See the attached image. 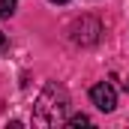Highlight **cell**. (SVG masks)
Wrapping results in <instances>:
<instances>
[{"mask_svg": "<svg viewBox=\"0 0 129 129\" xmlns=\"http://www.w3.org/2000/svg\"><path fill=\"white\" fill-rule=\"evenodd\" d=\"M66 114H69V93L60 84H48L36 99V120L45 126H57L66 120Z\"/></svg>", "mask_w": 129, "mask_h": 129, "instance_id": "cell-1", "label": "cell"}, {"mask_svg": "<svg viewBox=\"0 0 129 129\" xmlns=\"http://www.w3.org/2000/svg\"><path fill=\"white\" fill-rule=\"evenodd\" d=\"M99 33H102V24H99L96 18H90V15H84V18H78L72 24V39L78 45H96Z\"/></svg>", "mask_w": 129, "mask_h": 129, "instance_id": "cell-2", "label": "cell"}, {"mask_svg": "<svg viewBox=\"0 0 129 129\" xmlns=\"http://www.w3.org/2000/svg\"><path fill=\"white\" fill-rule=\"evenodd\" d=\"M90 102L96 105L99 111H105V114H108V111H114V108H117V90H114L108 81H99V84L90 87Z\"/></svg>", "mask_w": 129, "mask_h": 129, "instance_id": "cell-3", "label": "cell"}, {"mask_svg": "<svg viewBox=\"0 0 129 129\" xmlns=\"http://www.w3.org/2000/svg\"><path fill=\"white\" fill-rule=\"evenodd\" d=\"M15 6H18V0H0V18L15 15Z\"/></svg>", "mask_w": 129, "mask_h": 129, "instance_id": "cell-4", "label": "cell"}, {"mask_svg": "<svg viewBox=\"0 0 129 129\" xmlns=\"http://www.w3.org/2000/svg\"><path fill=\"white\" fill-rule=\"evenodd\" d=\"M66 123H69V126H84V123H90V117H87V114H75V117H69Z\"/></svg>", "mask_w": 129, "mask_h": 129, "instance_id": "cell-5", "label": "cell"}, {"mask_svg": "<svg viewBox=\"0 0 129 129\" xmlns=\"http://www.w3.org/2000/svg\"><path fill=\"white\" fill-rule=\"evenodd\" d=\"M6 48H9V42H6V36H3V33H0V54H3V51H6Z\"/></svg>", "mask_w": 129, "mask_h": 129, "instance_id": "cell-6", "label": "cell"}, {"mask_svg": "<svg viewBox=\"0 0 129 129\" xmlns=\"http://www.w3.org/2000/svg\"><path fill=\"white\" fill-rule=\"evenodd\" d=\"M123 90H126V93H129V78H126V81H123Z\"/></svg>", "mask_w": 129, "mask_h": 129, "instance_id": "cell-7", "label": "cell"}, {"mask_svg": "<svg viewBox=\"0 0 129 129\" xmlns=\"http://www.w3.org/2000/svg\"><path fill=\"white\" fill-rule=\"evenodd\" d=\"M51 3H69V0H51Z\"/></svg>", "mask_w": 129, "mask_h": 129, "instance_id": "cell-8", "label": "cell"}]
</instances>
